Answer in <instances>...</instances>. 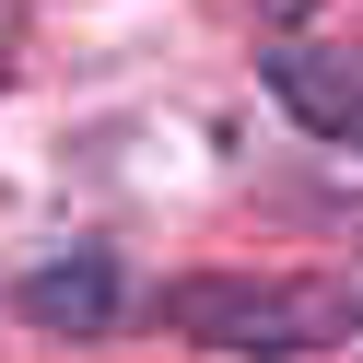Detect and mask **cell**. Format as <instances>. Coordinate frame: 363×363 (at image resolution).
<instances>
[{"label":"cell","instance_id":"6da1fadb","mask_svg":"<svg viewBox=\"0 0 363 363\" xmlns=\"http://www.w3.org/2000/svg\"><path fill=\"white\" fill-rule=\"evenodd\" d=\"M164 316L199 340V352H246V363H293L340 328V293L316 281H258V269H199V281L164 293Z\"/></svg>","mask_w":363,"mask_h":363},{"label":"cell","instance_id":"7a4b0ae2","mask_svg":"<svg viewBox=\"0 0 363 363\" xmlns=\"http://www.w3.org/2000/svg\"><path fill=\"white\" fill-rule=\"evenodd\" d=\"M24 316L59 328V340H94L106 316H118V258H106V246H59V258L24 281Z\"/></svg>","mask_w":363,"mask_h":363},{"label":"cell","instance_id":"3957f363","mask_svg":"<svg viewBox=\"0 0 363 363\" xmlns=\"http://www.w3.org/2000/svg\"><path fill=\"white\" fill-rule=\"evenodd\" d=\"M269 82H281V106H293L305 129H328V141H352V129H363V71H352V59L293 48V59H269Z\"/></svg>","mask_w":363,"mask_h":363},{"label":"cell","instance_id":"277c9868","mask_svg":"<svg viewBox=\"0 0 363 363\" xmlns=\"http://www.w3.org/2000/svg\"><path fill=\"white\" fill-rule=\"evenodd\" d=\"M258 12H281V24H305V12H316V0H258Z\"/></svg>","mask_w":363,"mask_h":363},{"label":"cell","instance_id":"5b68a950","mask_svg":"<svg viewBox=\"0 0 363 363\" xmlns=\"http://www.w3.org/2000/svg\"><path fill=\"white\" fill-rule=\"evenodd\" d=\"M352 340H363V305H352Z\"/></svg>","mask_w":363,"mask_h":363}]
</instances>
